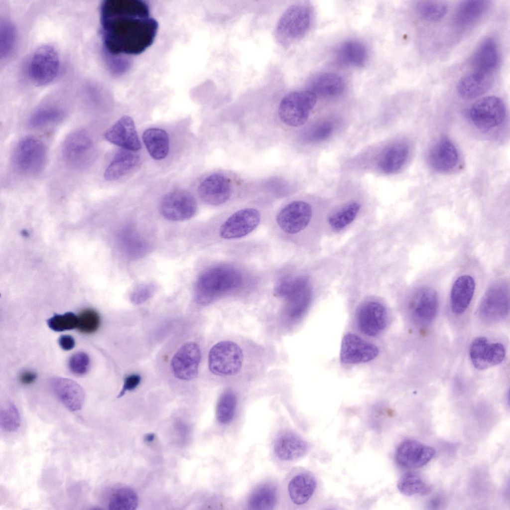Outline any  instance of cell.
Returning a JSON list of instances; mask_svg holds the SVG:
<instances>
[{
  "instance_id": "18",
  "label": "cell",
  "mask_w": 510,
  "mask_h": 510,
  "mask_svg": "<svg viewBox=\"0 0 510 510\" xmlns=\"http://www.w3.org/2000/svg\"><path fill=\"white\" fill-rule=\"evenodd\" d=\"M379 354L378 348L359 336L352 333L344 336L342 340L340 360L345 364H360L371 361Z\"/></svg>"
},
{
  "instance_id": "30",
  "label": "cell",
  "mask_w": 510,
  "mask_h": 510,
  "mask_svg": "<svg viewBox=\"0 0 510 510\" xmlns=\"http://www.w3.org/2000/svg\"><path fill=\"white\" fill-rule=\"evenodd\" d=\"M310 89L316 96L334 97L342 94L345 88L344 80L332 73H322L314 77L309 84Z\"/></svg>"
},
{
  "instance_id": "17",
  "label": "cell",
  "mask_w": 510,
  "mask_h": 510,
  "mask_svg": "<svg viewBox=\"0 0 510 510\" xmlns=\"http://www.w3.org/2000/svg\"><path fill=\"white\" fill-rule=\"evenodd\" d=\"M436 292L428 286L418 288L410 302L411 313L416 323L421 325L430 324L434 319L438 310Z\"/></svg>"
},
{
  "instance_id": "1",
  "label": "cell",
  "mask_w": 510,
  "mask_h": 510,
  "mask_svg": "<svg viewBox=\"0 0 510 510\" xmlns=\"http://www.w3.org/2000/svg\"><path fill=\"white\" fill-rule=\"evenodd\" d=\"M102 40L109 55H138L153 42L158 24L139 0H105L100 6Z\"/></svg>"
},
{
  "instance_id": "46",
  "label": "cell",
  "mask_w": 510,
  "mask_h": 510,
  "mask_svg": "<svg viewBox=\"0 0 510 510\" xmlns=\"http://www.w3.org/2000/svg\"><path fill=\"white\" fill-rule=\"evenodd\" d=\"M78 330L86 334L95 332L100 324L98 313L92 309H86L81 311L78 316Z\"/></svg>"
},
{
  "instance_id": "25",
  "label": "cell",
  "mask_w": 510,
  "mask_h": 510,
  "mask_svg": "<svg viewBox=\"0 0 510 510\" xmlns=\"http://www.w3.org/2000/svg\"><path fill=\"white\" fill-rule=\"evenodd\" d=\"M494 80V73L474 71L459 80L456 87L457 91L463 98H476L489 90Z\"/></svg>"
},
{
  "instance_id": "16",
  "label": "cell",
  "mask_w": 510,
  "mask_h": 510,
  "mask_svg": "<svg viewBox=\"0 0 510 510\" xmlns=\"http://www.w3.org/2000/svg\"><path fill=\"white\" fill-rule=\"evenodd\" d=\"M434 449L416 440L407 439L397 447L395 459L398 465L406 468H416L427 464L435 455Z\"/></svg>"
},
{
  "instance_id": "7",
  "label": "cell",
  "mask_w": 510,
  "mask_h": 510,
  "mask_svg": "<svg viewBox=\"0 0 510 510\" xmlns=\"http://www.w3.org/2000/svg\"><path fill=\"white\" fill-rule=\"evenodd\" d=\"M243 361L241 348L231 341H222L215 344L208 355L209 369L217 376H233L237 374L242 368Z\"/></svg>"
},
{
  "instance_id": "47",
  "label": "cell",
  "mask_w": 510,
  "mask_h": 510,
  "mask_svg": "<svg viewBox=\"0 0 510 510\" xmlns=\"http://www.w3.org/2000/svg\"><path fill=\"white\" fill-rule=\"evenodd\" d=\"M68 367L70 371L75 375L83 376L88 371L90 359L84 352H77L70 358Z\"/></svg>"
},
{
  "instance_id": "2",
  "label": "cell",
  "mask_w": 510,
  "mask_h": 510,
  "mask_svg": "<svg viewBox=\"0 0 510 510\" xmlns=\"http://www.w3.org/2000/svg\"><path fill=\"white\" fill-rule=\"evenodd\" d=\"M242 278L234 269L216 267L204 272L198 279L195 287V298L201 305L211 302L220 294L240 286Z\"/></svg>"
},
{
  "instance_id": "45",
  "label": "cell",
  "mask_w": 510,
  "mask_h": 510,
  "mask_svg": "<svg viewBox=\"0 0 510 510\" xmlns=\"http://www.w3.org/2000/svg\"><path fill=\"white\" fill-rule=\"evenodd\" d=\"M78 316L72 312L55 314L47 320L49 327L56 332L73 329L78 327Z\"/></svg>"
},
{
  "instance_id": "50",
  "label": "cell",
  "mask_w": 510,
  "mask_h": 510,
  "mask_svg": "<svg viewBox=\"0 0 510 510\" xmlns=\"http://www.w3.org/2000/svg\"><path fill=\"white\" fill-rule=\"evenodd\" d=\"M153 292V286L150 284H145L137 287L131 293L130 300L135 304H139L146 301L152 295Z\"/></svg>"
},
{
  "instance_id": "21",
  "label": "cell",
  "mask_w": 510,
  "mask_h": 510,
  "mask_svg": "<svg viewBox=\"0 0 510 510\" xmlns=\"http://www.w3.org/2000/svg\"><path fill=\"white\" fill-rule=\"evenodd\" d=\"M201 199L211 205H219L226 202L231 194V185L229 179L221 173H214L206 177L198 187Z\"/></svg>"
},
{
  "instance_id": "35",
  "label": "cell",
  "mask_w": 510,
  "mask_h": 510,
  "mask_svg": "<svg viewBox=\"0 0 510 510\" xmlns=\"http://www.w3.org/2000/svg\"><path fill=\"white\" fill-rule=\"evenodd\" d=\"M409 154V146L405 142H397L390 146L382 156L379 163L381 170L386 173L399 170L405 163Z\"/></svg>"
},
{
  "instance_id": "52",
  "label": "cell",
  "mask_w": 510,
  "mask_h": 510,
  "mask_svg": "<svg viewBox=\"0 0 510 510\" xmlns=\"http://www.w3.org/2000/svg\"><path fill=\"white\" fill-rule=\"evenodd\" d=\"M58 342L61 348L65 351H69L72 349L75 345L74 338L70 335H61L58 340Z\"/></svg>"
},
{
  "instance_id": "51",
  "label": "cell",
  "mask_w": 510,
  "mask_h": 510,
  "mask_svg": "<svg viewBox=\"0 0 510 510\" xmlns=\"http://www.w3.org/2000/svg\"><path fill=\"white\" fill-rule=\"evenodd\" d=\"M141 377L138 374H132L126 377L123 388L118 397L119 398L123 396L127 391L134 389L139 385Z\"/></svg>"
},
{
  "instance_id": "36",
  "label": "cell",
  "mask_w": 510,
  "mask_h": 510,
  "mask_svg": "<svg viewBox=\"0 0 510 510\" xmlns=\"http://www.w3.org/2000/svg\"><path fill=\"white\" fill-rule=\"evenodd\" d=\"M277 489L273 483H267L258 487L251 495L249 505L255 510H270L277 502Z\"/></svg>"
},
{
  "instance_id": "37",
  "label": "cell",
  "mask_w": 510,
  "mask_h": 510,
  "mask_svg": "<svg viewBox=\"0 0 510 510\" xmlns=\"http://www.w3.org/2000/svg\"><path fill=\"white\" fill-rule=\"evenodd\" d=\"M108 507L112 510H132L137 506V496L135 492L127 487L115 488L110 490L108 496Z\"/></svg>"
},
{
  "instance_id": "41",
  "label": "cell",
  "mask_w": 510,
  "mask_h": 510,
  "mask_svg": "<svg viewBox=\"0 0 510 510\" xmlns=\"http://www.w3.org/2000/svg\"><path fill=\"white\" fill-rule=\"evenodd\" d=\"M360 209L359 203H351L331 215L328 219L329 224L335 230L340 231L354 220Z\"/></svg>"
},
{
  "instance_id": "40",
  "label": "cell",
  "mask_w": 510,
  "mask_h": 510,
  "mask_svg": "<svg viewBox=\"0 0 510 510\" xmlns=\"http://www.w3.org/2000/svg\"><path fill=\"white\" fill-rule=\"evenodd\" d=\"M447 9V4L441 0H420L416 4L417 13L423 19L430 21H438L443 18Z\"/></svg>"
},
{
  "instance_id": "14",
  "label": "cell",
  "mask_w": 510,
  "mask_h": 510,
  "mask_svg": "<svg viewBox=\"0 0 510 510\" xmlns=\"http://www.w3.org/2000/svg\"><path fill=\"white\" fill-rule=\"evenodd\" d=\"M469 356L474 367L484 370L501 364L505 357V349L501 343H490L487 338L479 337L472 342Z\"/></svg>"
},
{
  "instance_id": "32",
  "label": "cell",
  "mask_w": 510,
  "mask_h": 510,
  "mask_svg": "<svg viewBox=\"0 0 510 510\" xmlns=\"http://www.w3.org/2000/svg\"><path fill=\"white\" fill-rule=\"evenodd\" d=\"M134 152L124 149L117 153L106 169L105 179L109 181L118 180L135 167L139 157Z\"/></svg>"
},
{
  "instance_id": "48",
  "label": "cell",
  "mask_w": 510,
  "mask_h": 510,
  "mask_svg": "<svg viewBox=\"0 0 510 510\" xmlns=\"http://www.w3.org/2000/svg\"><path fill=\"white\" fill-rule=\"evenodd\" d=\"M124 247L127 252L131 255H139L143 252L144 245L136 235L132 232H126L124 235Z\"/></svg>"
},
{
  "instance_id": "3",
  "label": "cell",
  "mask_w": 510,
  "mask_h": 510,
  "mask_svg": "<svg viewBox=\"0 0 510 510\" xmlns=\"http://www.w3.org/2000/svg\"><path fill=\"white\" fill-rule=\"evenodd\" d=\"M312 11L308 4L299 3L288 7L276 24L275 36L283 46H288L302 38L308 31L312 22Z\"/></svg>"
},
{
  "instance_id": "12",
  "label": "cell",
  "mask_w": 510,
  "mask_h": 510,
  "mask_svg": "<svg viewBox=\"0 0 510 510\" xmlns=\"http://www.w3.org/2000/svg\"><path fill=\"white\" fill-rule=\"evenodd\" d=\"M197 210L194 196L189 192L178 190L170 192L162 198L160 211L164 218L171 221H183L192 218Z\"/></svg>"
},
{
  "instance_id": "43",
  "label": "cell",
  "mask_w": 510,
  "mask_h": 510,
  "mask_svg": "<svg viewBox=\"0 0 510 510\" xmlns=\"http://www.w3.org/2000/svg\"><path fill=\"white\" fill-rule=\"evenodd\" d=\"M236 404V396L232 391L227 390L221 395L217 406V417L220 423L226 424L232 420Z\"/></svg>"
},
{
  "instance_id": "39",
  "label": "cell",
  "mask_w": 510,
  "mask_h": 510,
  "mask_svg": "<svg viewBox=\"0 0 510 510\" xmlns=\"http://www.w3.org/2000/svg\"><path fill=\"white\" fill-rule=\"evenodd\" d=\"M65 115V111L57 106L44 107L38 109L31 115L29 125L32 128H40L60 122Z\"/></svg>"
},
{
  "instance_id": "6",
  "label": "cell",
  "mask_w": 510,
  "mask_h": 510,
  "mask_svg": "<svg viewBox=\"0 0 510 510\" xmlns=\"http://www.w3.org/2000/svg\"><path fill=\"white\" fill-rule=\"evenodd\" d=\"M94 142L87 132L79 129L69 134L62 146V155L71 168L81 170L88 168L94 162L95 150Z\"/></svg>"
},
{
  "instance_id": "5",
  "label": "cell",
  "mask_w": 510,
  "mask_h": 510,
  "mask_svg": "<svg viewBox=\"0 0 510 510\" xmlns=\"http://www.w3.org/2000/svg\"><path fill=\"white\" fill-rule=\"evenodd\" d=\"M317 96L310 90L292 91L280 102L278 115L281 121L291 127L303 125L315 107Z\"/></svg>"
},
{
  "instance_id": "4",
  "label": "cell",
  "mask_w": 510,
  "mask_h": 510,
  "mask_svg": "<svg viewBox=\"0 0 510 510\" xmlns=\"http://www.w3.org/2000/svg\"><path fill=\"white\" fill-rule=\"evenodd\" d=\"M14 166L19 173L34 176L43 169L47 160V150L43 142L32 136L20 140L14 152Z\"/></svg>"
},
{
  "instance_id": "31",
  "label": "cell",
  "mask_w": 510,
  "mask_h": 510,
  "mask_svg": "<svg viewBox=\"0 0 510 510\" xmlns=\"http://www.w3.org/2000/svg\"><path fill=\"white\" fill-rule=\"evenodd\" d=\"M489 6V1L486 0L463 1L455 10L454 22L459 26H468L479 19Z\"/></svg>"
},
{
  "instance_id": "42",
  "label": "cell",
  "mask_w": 510,
  "mask_h": 510,
  "mask_svg": "<svg viewBox=\"0 0 510 510\" xmlns=\"http://www.w3.org/2000/svg\"><path fill=\"white\" fill-rule=\"evenodd\" d=\"M16 31L12 23L7 19L0 24V58L5 60L11 54L15 43Z\"/></svg>"
},
{
  "instance_id": "19",
  "label": "cell",
  "mask_w": 510,
  "mask_h": 510,
  "mask_svg": "<svg viewBox=\"0 0 510 510\" xmlns=\"http://www.w3.org/2000/svg\"><path fill=\"white\" fill-rule=\"evenodd\" d=\"M310 205L302 201H295L288 204L278 214L276 221L285 233L294 234L303 230L308 224L311 217Z\"/></svg>"
},
{
  "instance_id": "38",
  "label": "cell",
  "mask_w": 510,
  "mask_h": 510,
  "mask_svg": "<svg viewBox=\"0 0 510 510\" xmlns=\"http://www.w3.org/2000/svg\"><path fill=\"white\" fill-rule=\"evenodd\" d=\"M397 487L401 494L408 496L425 495L431 490L430 485L422 477L413 472L403 474L398 481Z\"/></svg>"
},
{
  "instance_id": "13",
  "label": "cell",
  "mask_w": 510,
  "mask_h": 510,
  "mask_svg": "<svg viewBox=\"0 0 510 510\" xmlns=\"http://www.w3.org/2000/svg\"><path fill=\"white\" fill-rule=\"evenodd\" d=\"M201 355L198 345L194 342L183 344L173 356L171 370L174 376L181 380L189 381L197 377Z\"/></svg>"
},
{
  "instance_id": "49",
  "label": "cell",
  "mask_w": 510,
  "mask_h": 510,
  "mask_svg": "<svg viewBox=\"0 0 510 510\" xmlns=\"http://www.w3.org/2000/svg\"><path fill=\"white\" fill-rule=\"evenodd\" d=\"M333 130L332 125L328 122L322 123L314 127L307 136L309 140L319 141L328 138Z\"/></svg>"
},
{
  "instance_id": "26",
  "label": "cell",
  "mask_w": 510,
  "mask_h": 510,
  "mask_svg": "<svg viewBox=\"0 0 510 510\" xmlns=\"http://www.w3.org/2000/svg\"><path fill=\"white\" fill-rule=\"evenodd\" d=\"M317 488V481L314 475L304 472L294 476L289 481L288 491L291 501L296 505L302 506L312 498Z\"/></svg>"
},
{
  "instance_id": "53",
  "label": "cell",
  "mask_w": 510,
  "mask_h": 510,
  "mask_svg": "<svg viewBox=\"0 0 510 510\" xmlns=\"http://www.w3.org/2000/svg\"><path fill=\"white\" fill-rule=\"evenodd\" d=\"M36 378L35 373L31 371H25L20 376V382L25 384H28L35 381Z\"/></svg>"
},
{
  "instance_id": "28",
  "label": "cell",
  "mask_w": 510,
  "mask_h": 510,
  "mask_svg": "<svg viewBox=\"0 0 510 510\" xmlns=\"http://www.w3.org/2000/svg\"><path fill=\"white\" fill-rule=\"evenodd\" d=\"M309 445L305 440L291 432H286L276 439L274 446L276 456L280 460L290 461L304 455Z\"/></svg>"
},
{
  "instance_id": "9",
  "label": "cell",
  "mask_w": 510,
  "mask_h": 510,
  "mask_svg": "<svg viewBox=\"0 0 510 510\" xmlns=\"http://www.w3.org/2000/svg\"><path fill=\"white\" fill-rule=\"evenodd\" d=\"M510 310V293L508 285L498 282L485 292L478 308L480 318L488 324H494L504 320Z\"/></svg>"
},
{
  "instance_id": "8",
  "label": "cell",
  "mask_w": 510,
  "mask_h": 510,
  "mask_svg": "<svg viewBox=\"0 0 510 510\" xmlns=\"http://www.w3.org/2000/svg\"><path fill=\"white\" fill-rule=\"evenodd\" d=\"M59 69V58L55 48L50 45H42L33 53L29 63L28 73L32 82L37 86L51 83L57 77Z\"/></svg>"
},
{
  "instance_id": "29",
  "label": "cell",
  "mask_w": 510,
  "mask_h": 510,
  "mask_svg": "<svg viewBox=\"0 0 510 510\" xmlns=\"http://www.w3.org/2000/svg\"><path fill=\"white\" fill-rule=\"evenodd\" d=\"M475 283L473 278L462 275L454 282L451 291V306L453 312L459 315L467 309L472 299Z\"/></svg>"
},
{
  "instance_id": "24",
  "label": "cell",
  "mask_w": 510,
  "mask_h": 510,
  "mask_svg": "<svg viewBox=\"0 0 510 510\" xmlns=\"http://www.w3.org/2000/svg\"><path fill=\"white\" fill-rule=\"evenodd\" d=\"M53 391L63 404L69 410L75 411L82 407L85 394L76 382L65 378H54L50 381Z\"/></svg>"
},
{
  "instance_id": "15",
  "label": "cell",
  "mask_w": 510,
  "mask_h": 510,
  "mask_svg": "<svg viewBox=\"0 0 510 510\" xmlns=\"http://www.w3.org/2000/svg\"><path fill=\"white\" fill-rule=\"evenodd\" d=\"M260 219V214L255 209L240 210L230 216L221 226L220 236L226 239L244 237L255 229Z\"/></svg>"
},
{
  "instance_id": "23",
  "label": "cell",
  "mask_w": 510,
  "mask_h": 510,
  "mask_svg": "<svg viewBox=\"0 0 510 510\" xmlns=\"http://www.w3.org/2000/svg\"><path fill=\"white\" fill-rule=\"evenodd\" d=\"M431 167L439 172H447L457 165L459 155L453 143L448 138L442 137L431 148L428 156Z\"/></svg>"
},
{
  "instance_id": "20",
  "label": "cell",
  "mask_w": 510,
  "mask_h": 510,
  "mask_svg": "<svg viewBox=\"0 0 510 510\" xmlns=\"http://www.w3.org/2000/svg\"><path fill=\"white\" fill-rule=\"evenodd\" d=\"M105 139L124 149L135 152L141 148L134 123L128 116H123L105 133Z\"/></svg>"
},
{
  "instance_id": "34",
  "label": "cell",
  "mask_w": 510,
  "mask_h": 510,
  "mask_svg": "<svg viewBox=\"0 0 510 510\" xmlns=\"http://www.w3.org/2000/svg\"><path fill=\"white\" fill-rule=\"evenodd\" d=\"M337 59L341 63L362 67L366 63L368 51L365 46L356 40H349L342 43L336 51Z\"/></svg>"
},
{
  "instance_id": "11",
  "label": "cell",
  "mask_w": 510,
  "mask_h": 510,
  "mask_svg": "<svg viewBox=\"0 0 510 510\" xmlns=\"http://www.w3.org/2000/svg\"><path fill=\"white\" fill-rule=\"evenodd\" d=\"M473 123L482 130H490L501 125L506 117V108L498 97H483L476 101L470 110Z\"/></svg>"
},
{
  "instance_id": "44",
  "label": "cell",
  "mask_w": 510,
  "mask_h": 510,
  "mask_svg": "<svg viewBox=\"0 0 510 510\" xmlns=\"http://www.w3.org/2000/svg\"><path fill=\"white\" fill-rule=\"evenodd\" d=\"M20 424L19 411L14 404L8 403L0 410V426L4 431H16Z\"/></svg>"
},
{
  "instance_id": "22",
  "label": "cell",
  "mask_w": 510,
  "mask_h": 510,
  "mask_svg": "<svg viewBox=\"0 0 510 510\" xmlns=\"http://www.w3.org/2000/svg\"><path fill=\"white\" fill-rule=\"evenodd\" d=\"M358 324L361 332L369 336H376L385 327L387 314L384 306L379 302H368L360 308Z\"/></svg>"
},
{
  "instance_id": "33",
  "label": "cell",
  "mask_w": 510,
  "mask_h": 510,
  "mask_svg": "<svg viewBox=\"0 0 510 510\" xmlns=\"http://www.w3.org/2000/svg\"><path fill=\"white\" fill-rule=\"evenodd\" d=\"M142 140L149 154L153 159L160 160L167 155L169 140L164 130L156 128L147 129L143 133Z\"/></svg>"
},
{
  "instance_id": "27",
  "label": "cell",
  "mask_w": 510,
  "mask_h": 510,
  "mask_svg": "<svg viewBox=\"0 0 510 510\" xmlns=\"http://www.w3.org/2000/svg\"><path fill=\"white\" fill-rule=\"evenodd\" d=\"M475 71L494 73L499 63V54L495 40L484 39L473 54L470 61Z\"/></svg>"
},
{
  "instance_id": "10",
  "label": "cell",
  "mask_w": 510,
  "mask_h": 510,
  "mask_svg": "<svg viewBox=\"0 0 510 510\" xmlns=\"http://www.w3.org/2000/svg\"><path fill=\"white\" fill-rule=\"evenodd\" d=\"M275 292L287 299V312L292 318L299 317L309 303L310 288L307 280L303 277L283 279L276 286Z\"/></svg>"
},
{
  "instance_id": "54",
  "label": "cell",
  "mask_w": 510,
  "mask_h": 510,
  "mask_svg": "<svg viewBox=\"0 0 510 510\" xmlns=\"http://www.w3.org/2000/svg\"><path fill=\"white\" fill-rule=\"evenodd\" d=\"M154 434H149L147 435L146 436V437H145V439L148 442H150V441H152L154 439Z\"/></svg>"
}]
</instances>
